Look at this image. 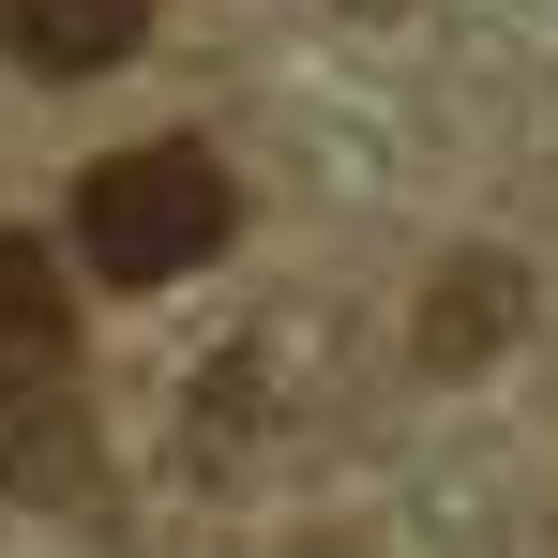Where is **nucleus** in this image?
<instances>
[{
  "label": "nucleus",
  "mask_w": 558,
  "mask_h": 558,
  "mask_svg": "<svg viewBox=\"0 0 558 558\" xmlns=\"http://www.w3.org/2000/svg\"><path fill=\"white\" fill-rule=\"evenodd\" d=\"M0 483L31 498H92V392H76V287L46 272V242L0 227Z\"/></svg>",
  "instance_id": "f257e3e1"
},
{
  "label": "nucleus",
  "mask_w": 558,
  "mask_h": 558,
  "mask_svg": "<svg viewBox=\"0 0 558 558\" xmlns=\"http://www.w3.org/2000/svg\"><path fill=\"white\" fill-rule=\"evenodd\" d=\"M227 227H242V182L196 136H136L76 182V257L106 287H182L196 257H227Z\"/></svg>",
  "instance_id": "f03ea898"
},
{
  "label": "nucleus",
  "mask_w": 558,
  "mask_h": 558,
  "mask_svg": "<svg viewBox=\"0 0 558 558\" xmlns=\"http://www.w3.org/2000/svg\"><path fill=\"white\" fill-rule=\"evenodd\" d=\"M0 46L31 76H106L151 46V0H0Z\"/></svg>",
  "instance_id": "7ed1b4c3"
},
{
  "label": "nucleus",
  "mask_w": 558,
  "mask_h": 558,
  "mask_svg": "<svg viewBox=\"0 0 558 558\" xmlns=\"http://www.w3.org/2000/svg\"><path fill=\"white\" fill-rule=\"evenodd\" d=\"M513 317H529V272H513V257H453V272L423 287V363L468 377L498 332H513Z\"/></svg>",
  "instance_id": "20e7f679"
},
{
  "label": "nucleus",
  "mask_w": 558,
  "mask_h": 558,
  "mask_svg": "<svg viewBox=\"0 0 558 558\" xmlns=\"http://www.w3.org/2000/svg\"><path fill=\"white\" fill-rule=\"evenodd\" d=\"M363 15H392V0H363Z\"/></svg>",
  "instance_id": "39448f33"
}]
</instances>
